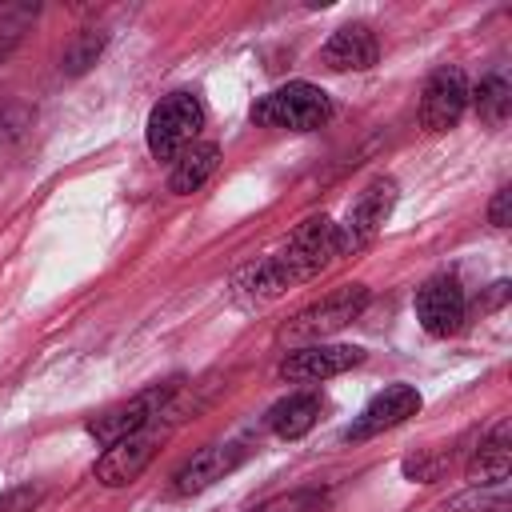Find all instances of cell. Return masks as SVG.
Returning <instances> with one entry per match:
<instances>
[{"label": "cell", "mask_w": 512, "mask_h": 512, "mask_svg": "<svg viewBox=\"0 0 512 512\" xmlns=\"http://www.w3.org/2000/svg\"><path fill=\"white\" fill-rule=\"evenodd\" d=\"M340 256V232L336 220L328 216H308L304 224H296V232L288 236V244L248 268L236 272L232 280V296L244 308H260L276 296H284L296 284L316 280L332 260Z\"/></svg>", "instance_id": "cell-1"}, {"label": "cell", "mask_w": 512, "mask_h": 512, "mask_svg": "<svg viewBox=\"0 0 512 512\" xmlns=\"http://www.w3.org/2000/svg\"><path fill=\"white\" fill-rule=\"evenodd\" d=\"M368 308V288L364 284H348V288H336L328 292L324 300L300 308L280 332H276V344L284 348H304V344H324V336L348 328L360 312Z\"/></svg>", "instance_id": "cell-2"}, {"label": "cell", "mask_w": 512, "mask_h": 512, "mask_svg": "<svg viewBox=\"0 0 512 512\" xmlns=\"http://www.w3.org/2000/svg\"><path fill=\"white\" fill-rule=\"evenodd\" d=\"M332 116V100L324 88L308 80H292L252 104V124L260 128H284V132H312Z\"/></svg>", "instance_id": "cell-3"}, {"label": "cell", "mask_w": 512, "mask_h": 512, "mask_svg": "<svg viewBox=\"0 0 512 512\" xmlns=\"http://www.w3.org/2000/svg\"><path fill=\"white\" fill-rule=\"evenodd\" d=\"M204 128V104L196 92H172L164 96L152 112H148V128H144V140H148V152L156 160H176L180 152H188L196 144Z\"/></svg>", "instance_id": "cell-4"}, {"label": "cell", "mask_w": 512, "mask_h": 512, "mask_svg": "<svg viewBox=\"0 0 512 512\" xmlns=\"http://www.w3.org/2000/svg\"><path fill=\"white\" fill-rule=\"evenodd\" d=\"M392 204H396V180L376 176V180L356 196V204L348 208L344 224H336V232H340V256H344V252H364V248L380 236L384 220L392 216Z\"/></svg>", "instance_id": "cell-5"}, {"label": "cell", "mask_w": 512, "mask_h": 512, "mask_svg": "<svg viewBox=\"0 0 512 512\" xmlns=\"http://www.w3.org/2000/svg\"><path fill=\"white\" fill-rule=\"evenodd\" d=\"M172 392H176V384H152L148 392H140V396L124 400V404L104 408L100 416L88 420V436H96L100 444H116V440H124V436L148 428L152 416H160V408L168 404Z\"/></svg>", "instance_id": "cell-6"}, {"label": "cell", "mask_w": 512, "mask_h": 512, "mask_svg": "<svg viewBox=\"0 0 512 512\" xmlns=\"http://www.w3.org/2000/svg\"><path fill=\"white\" fill-rule=\"evenodd\" d=\"M468 108V80L456 64H444L428 76L424 92H420V124L428 132H448L460 124Z\"/></svg>", "instance_id": "cell-7"}, {"label": "cell", "mask_w": 512, "mask_h": 512, "mask_svg": "<svg viewBox=\"0 0 512 512\" xmlns=\"http://www.w3.org/2000/svg\"><path fill=\"white\" fill-rule=\"evenodd\" d=\"M464 312H468V300H464V288L456 276H432L416 288V320L428 336L460 332Z\"/></svg>", "instance_id": "cell-8"}, {"label": "cell", "mask_w": 512, "mask_h": 512, "mask_svg": "<svg viewBox=\"0 0 512 512\" xmlns=\"http://www.w3.org/2000/svg\"><path fill=\"white\" fill-rule=\"evenodd\" d=\"M364 360V352L356 344H304L292 348L280 360V380L288 384H320L328 376H340L348 368H356Z\"/></svg>", "instance_id": "cell-9"}, {"label": "cell", "mask_w": 512, "mask_h": 512, "mask_svg": "<svg viewBox=\"0 0 512 512\" xmlns=\"http://www.w3.org/2000/svg\"><path fill=\"white\" fill-rule=\"evenodd\" d=\"M160 440H164L160 432L140 428V432H132V436H124V440L108 444V448H104V456L96 460V480H100L104 488H124V484H132V480L152 464V456H156Z\"/></svg>", "instance_id": "cell-10"}, {"label": "cell", "mask_w": 512, "mask_h": 512, "mask_svg": "<svg viewBox=\"0 0 512 512\" xmlns=\"http://www.w3.org/2000/svg\"><path fill=\"white\" fill-rule=\"evenodd\" d=\"M244 456H248V448H244L240 440L208 444V448H200L192 460L180 464V472L172 476V492H176V496L204 492V488H212L216 480H224L228 472H236V468L244 464Z\"/></svg>", "instance_id": "cell-11"}, {"label": "cell", "mask_w": 512, "mask_h": 512, "mask_svg": "<svg viewBox=\"0 0 512 512\" xmlns=\"http://www.w3.org/2000/svg\"><path fill=\"white\" fill-rule=\"evenodd\" d=\"M416 412H420V392H416L412 384H388L384 392H376V396L364 404V412L352 420V428H348L344 436H348V440H368V436H380V432L404 424V420L416 416Z\"/></svg>", "instance_id": "cell-12"}, {"label": "cell", "mask_w": 512, "mask_h": 512, "mask_svg": "<svg viewBox=\"0 0 512 512\" xmlns=\"http://www.w3.org/2000/svg\"><path fill=\"white\" fill-rule=\"evenodd\" d=\"M320 56H324V64L332 72H364V68L376 64L380 44H376V36H372L368 24H344V28L332 32V40L324 44Z\"/></svg>", "instance_id": "cell-13"}, {"label": "cell", "mask_w": 512, "mask_h": 512, "mask_svg": "<svg viewBox=\"0 0 512 512\" xmlns=\"http://www.w3.org/2000/svg\"><path fill=\"white\" fill-rule=\"evenodd\" d=\"M320 420V396L316 392H292L288 400L268 408V428L280 440H300Z\"/></svg>", "instance_id": "cell-14"}, {"label": "cell", "mask_w": 512, "mask_h": 512, "mask_svg": "<svg viewBox=\"0 0 512 512\" xmlns=\"http://www.w3.org/2000/svg\"><path fill=\"white\" fill-rule=\"evenodd\" d=\"M512 472V448H508V424H500L468 460V480L472 484H508Z\"/></svg>", "instance_id": "cell-15"}, {"label": "cell", "mask_w": 512, "mask_h": 512, "mask_svg": "<svg viewBox=\"0 0 512 512\" xmlns=\"http://www.w3.org/2000/svg\"><path fill=\"white\" fill-rule=\"evenodd\" d=\"M216 164H220V148L216 144H192L188 152H180L176 156V168H172V176H168V188L172 192H196L212 172H216Z\"/></svg>", "instance_id": "cell-16"}, {"label": "cell", "mask_w": 512, "mask_h": 512, "mask_svg": "<svg viewBox=\"0 0 512 512\" xmlns=\"http://www.w3.org/2000/svg\"><path fill=\"white\" fill-rule=\"evenodd\" d=\"M468 96H472V104H476V116H480L488 128H500V124L508 120V112H512V88H508L504 76H484L480 88L468 92Z\"/></svg>", "instance_id": "cell-17"}, {"label": "cell", "mask_w": 512, "mask_h": 512, "mask_svg": "<svg viewBox=\"0 0 512 512\" xmlns=\"http://www.w3.org/2000/svg\"><path fill=\"white\" fill-rule=\"evenodd\" d=\"M440 512H512V496H508V484H476L444 500Z\"/></svg>", "instance_id": "cell-18"}, {"label": "cell", "mask_w": 512, "mask_h": 512, "mask_svg": "<svg viewBox=\"0 0 512 512\" xmlns=\"http://www.w3.org/2000/svg\"><path fill=\"white\" fill-rule=\"evenodd\" d=\"M100 48H104V32H96V28H84V32L76 36V44H72V48L64 52L60 68H64L68 76H76V72H84L88 64H96Z\"/></svg>", "instance_id": "cell-19"}, {"label": "cell", "mask_w": 512, "mask_h": 512, "mask_svg": "<svg viewBox=\"0 0 512 512\" xmlns=\"http://www.w3.org/2000/svg\"><path fill=\"white\" fill-rule=\"evenodd\" d=\"M252 512H324V492L300 488V492H288V496H272V500L256 504Z\"/></svg>", "instance_id": "cell-20"}, {"label": "cell", "mask_w": 512, "mask_h": 512, "mask_svg": "<svg viewBox=\"0 0 512 512\" xmlns=\"http://www.w3.org/2000/svg\"><path fill=\"white\" fill-rule=\"evenodd\" d=\"M40 500V488L24 484V488H8L0 496V512H32V504Z\"/></svg>", "instance_id": "cell-21"}, {"label": "cell", "mask_w": 512, "mask_h": 512, "mask_svg": "<svg viewBox=\"0 0 512 512\" xmlns=\"http://www.w3.org/2000/svg\"><path fill=\"white\" fill-rule=\"evenodd\" d=\"M508 204H512V188H500V192L492 196V204H488V224L508 228Z\"/></svg>", "instance_id": "cell-22"}]
</instances>
